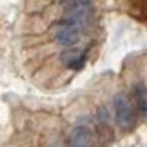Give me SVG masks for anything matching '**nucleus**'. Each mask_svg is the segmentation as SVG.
I'll return each instance as SVG.
<instances>
[{
	"label": "nucleus",
	"instance_id": "nucleus-1",
	"mask_svg": "<svg viewBox=\"0 0 147 147\" xmlns=\"http://www.w3.org/2000/svg\"><path fill=\"white\" fill-rule=\"evenodd\" d=\"M115 116H116V123L120 125L122 129H131L134 125V111H133V105L129 98L125 94L118 93L115 96Z\"/></svg>",
	"mask_w": 147,
	"mask_h": 147
},
{
	"label": "nucleus",
	"instance_id": "nucleus-3",
	"mask_svg": "<svg viewBox=\"0 0 147 147\" xmlns=\"http://www.w3.org/2000/svg\"><path fill=\"white\" fill-rule=\"evenodd\" d=\"M93 15L91 4H82V5H73V7H65V15H64V22L73 24L76 27H82L84 24H87L89 18Z\"/></svg>",
	"mask_w": 147,
	"mask_h": 147
},
{
	"label": "nucleus",
	"instance_id": "nucleus-6",
	"mask_svg": "<svg viewBox=\"0 0 147 147\" xmlns=\"http://www.w3.org/2000/svg\"><path fill=\"white\" fill-rule=\"evenodd\" d=\"M84 60H86L84 53H78V51H65L62 55V62H65L71 69H80L84 65Z\"/></svg>",
	"mask_w": 147,
	"mask_h": 147
},
{
	"label": "nucleus",
	"instance_id": "nucleus-7",
	"mask_svg": "<svg viewBox=\"0 0 147 147\" xmlns=\"http://www.w3.org/2000/svg\"><path fill=\"white\" fill-rule=\"evenodd\" d=\"M82 4H91V0H62L64 7H73V5H82Z\"/></svg>",
	"mask_w": 147,
	"mask_h": 147
},
{
	"label": "nucleus",
	"instance_id": "nucleus-2",
	"mask_svg": "<svg viewBox=\"0 0 147 147\" xmlns=\"http://www.w3.org/2000/svg\"><path fill=\"white\" fill-rule=\"evenodd\" d=\"M53 38L56 44H60L64 47L75 46L80 40V27L67 24V22H60V24H56L53 27Z\"/></svg>",
	"mask_w": 147,
	"mask_h": 147
},
{
	"label": "nucleus",
	"instance_id": "nucleus-5",
	"mask_svg": "<svg viewBox=\"0 0 147 147\" xmlns=\"http://www.w3.org/2000/svg\"><path fill=\"white\" fill-rule=\"evenodd\" d=\"M133 94H134V104H136L138 111L145 115L147 113V89L144 84H136L133 87Z\"/></svg>",
	"mask_w": 147,
	"mask_h": 147
},
{
	"label": "nucleus",
	"instance_id": "nucleus-4",
	"mask_svg": "<svg viewBox=\"0 0 147 147\" xmlns=\"http://www.w3.org/2000/svg\"><path fill=\"white\" fill-rule=\"evenodd\" d=\"M71 147H93V134L86 127H75L69 134Z\"/></svg>",
	"mask_w": 147,
	"mask_h": 147
}]
</instances>
